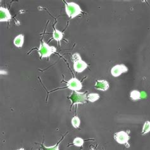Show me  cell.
Masks as SVG:
<instances>
[{"label":"cell","mask_w":150,"mask_h":150,"mask_svg":"<svg viewBox=\"0 0 150 150\" xmlns=\"http://www.w3.org/2000/svg\"><path fill=\"white\" fill-rule=\"evenodd\" d=\"M65 11L68 17L72 19L80 15L82 12V10L79 5L76 3L65 2Z\"/></svg>","instance_id":"1"},{"label":"cell","mask_w":150,"mask_h":150,"mask_svg":"<svg viewBox=\"0 0 150 150\" xmlns=\"http://www.w3.org/2000/svg\"><path fill=\"white\" fill-rule=\"evenodd\" d=\"M57 49L54 46H49L46 42L42 41L38 50V53L41 59L49 58L51 54L56 52Z\"/></svg>","instance_id":"2"},{"label":"cell","mask_w":150,"mask_h":150,"mask_svg":"<svg viewBox=\"0 0 150 150\" xmlns=\"http://www.w3.org/2000/svg\"><path fill=\"white\" fill-rule=\"evenodd\" d=\"M69 98L72 101V106H73L77 103H84L86 101L87 96L84 93L74 91Z\"/></svg>","instance_id":"3"},{"label":"cell","mask_w":150,"mask_h":150,"mask_svg":"<svg viewBox=\"0 0 150 150\" xmlns=\"http://www.w3.org/2000/svg\"><path fill=\"white\" fill-rule=\"evenodd\" d=\"M114 139L118 144H128L129 136L126 132L122 131L114 134Z\"/></svg>","instance_id":"4"},{"label":"cell","mask_w":150,"mask_h":150,"mask_svg":"<svg viewBox=\"0 0 150 150\" xmlns=\"http://www.w3.org/2000/svg\"><path fill=\"white\" fill-rule=\"evenodd\" d=\"M67 88H69V89L72 91H80L82 88L81 82L79 80H78L76 77L72 78L67 82Z\"/></svg>","instance_id":"5"},{"label":"cell","mask_w":150,"mask_h":150,"mask_svg":"<svg viewBox=\"0 0 150 150\" xmlns=\"http://www.w3.org/2000/svg\"><path fill=\"white\" fill-rule=\"evenodd\" d=\"M127 67L124 64H118L114 66L111 70V74L113 77L120 76L122 73L127 72Z\"/></svg>","instance_id":"6"},{"label":"cell","mask_w":150,"mask_h":150,"mask_svg":"<svg viewBox=\"0 0 150 150\" xmlns=\"http://www.w3.org/2000/svg\"><path fill=\"white\" fill-rule=\"evenodd\" d=\"M11 19L9 10L6 8L0 7V22H8Z\"/></svg>","instance_id":"7"},{"label":"cell","mask_w":150,"mask_h":150,"mask_svg":"<svg viewBox=\"0 0 150 150\" xmlns=\"http://www.w3.org/2000/svg\"><path fill=\"white\" fill-rule=\"evenodd\" d=\"M87 67H88V64L82 59L74 62V70L78 73L82 72L86 69Z\"/></svg>","instance_id":"8"},{"label":"cell","mask_w":150,"mask_h":150,"mask_svg":"<svg viewBox=\"0 0 150 150\" xmlns=\"http://www.w3.org/2000/svg\"><path fill=\"white\" fill-rule=\"evenodd\" d=\"M110 87V84L108 81L105 80H98L96 82L95 84V88L102 91H107Z\"/></svg>","instance_id":"9"},{"label":"cell","mask_w":150,"mask_h":150,"mask_svg":"<svg viewBox=\"0 0 150 150\" xmlns=\"http://www.w3.org/2000/svg\"><path fill=\"white\" fill-rule=\"evenodd\" d=\"M24 42V35L23 34H19L14 39L13 44L17 48H22Z\"/></svg>","instance_id":"10"},{"label":"cell","mask_w":150,"mask_h":150,"mask_svg":"<svg viewBox=\"0 0 150 150\" xmlns=\"http://www.w3.org/2000/svg\"><path fill=\"white\" fill-rule=\"evenodd\" d=\"M53 38L54 40L57 41V42L59 43L62 41L63 38H64V34L61 31L54 28L53 32Z\"/></svg>","instance_id":"11"},{"label":"cell","mask_w":150,"mask_h":150,"mask_svg":"<svg viewBox=\"0 0 150 150\" xmlns=\"http://www.w3.org/2000/svg\"><path fill=\"white\" fill-rule=\"evenodd\" d=\"M130 97L132 100L134 101L140 100V98H141V93L137 90H133L130 94Z\"/></svg>","instance_id":"12"},{"label":"cell","mask_w":150,"mask_h":150,"mask_svg":"<svg viewBox=\"0 0 150 150\" xmlns=\"http://www.w3.org/2000/svg\"><path fill=\"white\" fill-rule=\"evenodd\" d=\"M100 99V95L98 93H91L87 96V100L90 102L94 103Z\"/></svg>","instance_id":"13"},{"label":"cell","mask_w":150,"mask_h":150,"mask_svg":"<svg viewBox=\"0 0 150 150\" xmlns=\"http://www.w3.org/2000/svg\"><path fill=\"white\" fill-rule=\"evenodd\" d=\"M150 132V122L146 121L143 125V130H142V135H146Z\"/></svg>","instance_id":"14"},{"label":"cell","mask_w":150,"mask_h":150,"mask_svg":"<svg viewBox=\"0 0 150 150\" xmlns=\"http://www.w3.org/2000/svg\"><path fill=\"white\" fill-rule=\"evenodd\" d=\"M84 143V141L83 139H82V138H81V137H76L74 139L73 144H74V146H76L81 147L83 146Z\"/></svg>","instance_id":"15"},{"label":"cell","mask_w":150,"mask_h":150,"mask_svg":"<svg viewBox=\"0 0 150 150\" xmlns=\"http://www.w3.org/2000/svg\"><path fill=\"white\" fill-rule=\"evenodd\" d=\"M72 124L74 128H78L79 127L81 124V120L77 116H75L72 118Z\"/></svg>","instance_id":"16"},{"label":"cell","mask_w":150,"mask_h":150,"mask_svg":"<svg viewBox=\"0 0 150 150\" xmlns=\"http://www.w3.org/2000/svg\"><path fill=\"white\" fill-rule=\"evenodd\" d=\"M60 143H59L56 146H54L46 147L45 146H42V147L45 150H59V145H60Z\"/></svg>","instance_id":"17"},{"label":"cell","mask_w":150,"mask_h":150,"mask_svg":"<svg viewBox=\"0 0 150 150\" xmlns=\"http://www.w3.org/2000/svg\"><path fill=\"white\" fill-rule=\"evenodd\" d=\"M81 57L80 56V54L79 53H75L72 55V60L73 62H76L79 60H81Z\"/></svg>","instance_id":"18"},{"label":"cell","mask_w":150,"mask_h":150,"mask_svg":"<svg viewBox=\"0 0 150 150\" xmlns=\"http://www.w3.org/2000/svg\"><path fill=\"white\" fill-rule=\"evenodd\" d=\"M17 150H25V149H23V148H21V149H17Z\"/></svg>","instance_id":"19"}]
</instances>
